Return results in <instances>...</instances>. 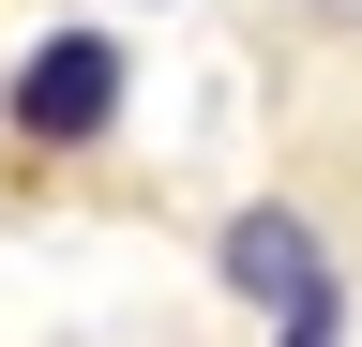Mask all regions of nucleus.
I'll use <instances>...</instances> for the list:
<instances>
[{
    "mask_svg": "<svg viewBox=\"0 0 362 347\" xmlns=\"http://www.w3.org/2000/svg\"><path fill=\"white\" fill-rule=\"evenodd\" d=\"M211 272H226V302L272 347H347V272H332V242H317L302 196H242L211 227Z\"/></svg>",
    "mask_w": 362,
    "mask_h": 347,
    "instance_id": "obj_1",
    "label": "nucleus"
},
{
    "mask_svg": "<svg viewBox=\"0 0 362 347\" xmlns=\"http://www.w3.org/2000/svg\"><path fill=\"white\" fill-rule=\"evenodd\" d=\"M0 121H16V151H106L121 136V30H45L0 91Z\"/></svg>",
    "mask_w": 362,
    "mask_h": 347,
    "instance_id": "obj_2",
    "label": "nucleus"
},
{
    "mask_svg": "<svg viewBox=\"0 0 362 347\" xmlns=\"http://www.w3.org/2000/svg\"><path fill=\"white\" fill-rule=\"evenodd\" d=\"M302 30H317V46H347V61H362V0H302Z\"/></svg>",
    "mask_w": 362,
    "mask_h": 347,
    "instance_id": "obj_3",
    "label": "nucleus"
}]
</instances>
